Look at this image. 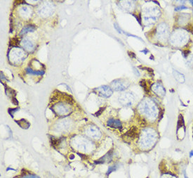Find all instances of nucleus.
<instances>
[{
    "mask_svg": "<svg viewBox=\"0 0 193 178\" xmlns=\"http://www.w3.org/2000/svg\"><path fill=\"white\" fill-rule=\"evenodd\" d=\"M140 84H141V86L143 87V88L144 89L145 92H149V90H148V86H147V84H146V81H145V80H141V81L140 82Z\"/></svg>",
    "mask_w": 193,
    "mask_h": 178,
    "instance_id": "8",
    "label": "nucleus"
},
{
    "mask_svg": "<svg viewBox=\"0 0 193 178\" xmlns=\"http://www.w3.org/2000/svg\"><path fill=\"white\" fill-rule=\"evenodd\" d=\"M125 136L128 137H129L130 139H134V138H136L138 137V130L136 129V128H131L130 130H129L126 133Z\"/></svg>",
    "mask_w": 193,
    "mask_h": 178,
    "instance_id": "3",
    "label": "nucleus"
},
{
    "mask_svg": "<svg viewBox=\"0 0 193 178\" xmlns=\"http://www.w3.org/2000/svg\"><path fill=\"white\" fill-rule=\"evenodd\" d=\"M13 103L16 104V105H18V101H17V99L15 98V97H13Z\"/></svg>",
    "mask_w": 193,
    "mask_h": 178,
    "instance_id": "17",
    "label": "nucleus"
},
{
    "mask_svg": "<svg viewBox=\"0 0 193 178\" xmlns=\"http://www.w3.org/2000/svg\"><path fill=\"white\" fill-rule=\"evenodd\" d=\"M192 138H193V129H192Z\"/></svg>",
    "mask_w": 193,
    "mask_h": 178,
    "instance_id": "22",
    "label": "nucleus"
},
{
    "mask_svg": "<svg viewBox=\"0 0 193 178\" xmlns=\"http://www.w3.org/2000/svg\"><path fill=\"white\" fill-rule=\"evenodd\" d=\"M114 28H115L116 29H117V30H118V31H119V33H121V32H122V30H121V29H120V28H119V27H118V25H117V24H116V23H115V24H114Z\"/></svg>",
    "mask_w": 193,
    "mask_h": 178,
    "instance_id": "15",
    "label": "nucleus"
},
{
    "mask_svg": "<svg viewBox=\"0 0 193 178\" xmlns=\"http://www.w3.org/2000/svg\"><path fill=\"white\" fill-rule=\"evenodd\" d=\"M117 166H116V165H114V166H111L109 167V169H108V170H107V174H110L111 172H113V171L114 170H117Z\"/></svg>",
    "mask_w": 193,
    "mask_h": 178,
    "instance_id": "9",
    "label": "nucleus"
},
{
    "mask_svg": "<svg viewBox=\"0 0 193 178\" xmlns=\"http://www.w3.org/2000/svg\"><path fill=\"white\" fill-rule=\"evenodd\" d=\"M26 72L28 73H30V74L32 75H43L44 73V71H35L30 68H26Z\"/></svg>",
    "mask_w": 193,
    "mask_h": 178,
    "instance_id": "6",
    "label": "nucleus"
},
{
    "mask_svg": "<svg viewBox=\"0 0 193 178\" xmlns=\"http://www.w3.org/2000/svg\"><path fill=\"white\" fill-rule=\"evenodd\" d=\"M187 7L184 6H177L176 8H175V11H180V10L183 9H187Z\"/></svg>",
    "mask_w": 193,
    "mask_h": 178,
    "instance_id": "12",
    "label": "nucleus"
},
{
    "mask_svg": "<svg viewBox=\"0 0 193 178\" xmlns=\"http://www.w3.org/2000/svg\"><path fill=\"white\" fill-rule=\"evenodd\" d=\"M173 75L175 79L176 80L178 83H183L184 82H185V77H184V75H183L182 73H179L178 71L173 70Z\"/></svg>",
    "mask_w": 193,
    "mask_h": 178,
    "instance_id": "4",
    "label": "nucleus"
},
{
    "mask_svg": "<svg viewBox=\"0 0 193 178\" xmlns=\"http://www.w3.org/2000/svg\"><path fill=\"white\" fill-rule=\"evenodd\" d=\"M20 178H40V177H39L38 176L35 175V174H28V175H25L24 176V177Z\"/></svg>",
    "mask_w": 193,
    "mask_h": 178,
    "instance_id": "10",
    "label": "nucleus"
},
{
    "mask_svg": "<svg viewBox=\"0 0 193 178\" xmlns=\"http://www.w3.org/2000/svg\"><path fill=\"white\" fill-rule=\"evenodd\" d=\"M36 29V28L34 25H27L26 27H25L23 30H21V32H20V35H23V34L26 33V32H33L35 31V30Z\"/></svg>",
    "mask_w": 193,
    "mask_h": 178,
    "instance_id": "5",
    "label": "nucleus"
},
{
    "mask_svg": "<svg viewBox=\"0 0 193 178\" xmlns=\"http://www.w3.org/2000/svg\"><path fill=\"white\" fill-rule=\"evenodd\" d=\"M112 150H111L110 152L107 153L106 155L103 156L102 158H100L99 160L95 161V163H103L105 162H110L112 160Z\"/></svg>",
    "mask_w": 193,
    "mask_h": 178,
    "instance_id": "1",
    "label": "nucleus"
},
{
    "mask_svg": "<svg viewBox=\"0 0 193 178\" xmlns=\"http://www.w3.org/2000/svg\"><path fill=\"white\" fill-rule=\"evenodd\" d=\"M18 43H19V40L17 38L11 39V41H10V45L13 46V47H17Z\"/></svg>",
    "mask_w": 193,
    "mask_h": 178,
    "instance_id": "7",
    "label": "nucleus"
},
{
    "mask_svg": "<svg viewBox=\"0 0 193 178\" xmlns=\"http://www.w3.org/2000/svg\"><path fill=\"white\" fill-rule=\"evenodd\" d=\"M133 16L134 17H136V18L137 19V20L138 21V23L140 24H141V15H138V16H136V14H133Z\"/></svg>",
    "mask_w": 193,
    "mask_h": 178,
    "instance_id": "13",
    "label": "nucleus"
},
{
    "mask_svg": "<svg viewBox=\"0 0 193 178\" xmlns=\"http://www.w3.org/2000/svg\"><path fill=\"white\" fill-rule=\"evenodd\" d=\"M128 54H129V56H130L131 58H136V55H135L134 53L129 52H128Z\"/></svg>",
    "mask_w": 193,
    "mask_h": 178,
    "instance_id": "16",
    "label": "nucleus"
},
{
    "mask_svg": "<svg viewBox=\"0 0 193 178\" xmlns=\"http://www.w3.org/2000/svg\"><path fill=\"white\" fill-rule=\"evenodd\" d=\"M103 110H104L103 108H102V109H100V110L98 111V112L95 113V116H99L100 115V114H101V113L102 112V111H103Z\"/></svg>",
    "mask_w": 193,
    "mask_h": 178,
    "instance_id": "14",
    "label": "nucleus"
},
{
    "mask_svg": "<svg viewBox=\"0 0 193 178\" xmlns=\"http://www.w3.org/2000/svg\"><path fill=\"white\" fill-rule=\"evenodd\" d=\"M162 178H177V177H176L175 176L172 175V174H165L162 176Z\"/></svg>",
    "mask_w": 193,
    "mask_h": 178,
    "instance_id": "11",
    "label": "nucleus"
},
{
    "mask_svg": "<svg viewBox=\"0 0 193 178\" xmlns=\"http://www.w3.org/2000/svg\"><path fill=\"white\" fill-rule=\"evenodd\" d=\"M141 52H143V53H145V54H147V53L148 52V49H145V50H143V51H141Z\"/></svg>",
    "mask_w": 193,
    "mask_h": 178,
    "instance_id": "20",
    "label": "nucleus"
},
{
    "mask_svg": "<svg viewBox=\"0 0 193 178\" xmlns=\"http://www.w3.org/2000/svg\"><path fill=\"white\" fill-rule=\"evenodd\" d=\"M188 52H187V50H186V51H185V52H183V56H185V57H186V56H187V54H188Z\"/></svg>",
    "mask_w": 193,
    "mask_h": 178,
    "instance_id": "18",
    "label": "nucleus"
},
{
    "mask_svg": "<svg viewBox=\"0 0 193 178\" xmlns=\"http://www.w3.org/2000/svg\"><path fill=\"white\" fill-rule=\"evenodd\" d=\"M192 156H193V150L191 151L190 153V157L191 158V157H192Z\"/></svg>",
    "mask_w": 193,
    "mask_h": 178,
    "instance_id": "19",
    "label": "nucleus"
},
{
    "mask_svg": "<svg viewBox=\"0 0 193 178\" xmlns=\"http://www.w3.org/2000/svg\"><path fill=\"white\" fill-rule=\"evenodd\" d=\"M107 126L112 128H122V123L119 120L111 118L107 121Z\"/></svg>",
    "mask_w": 193,
    "mask_h": 178,
    "instance_id": "2",
    "label": "nucleus"
},
{
    "mask_svg": "<svg viewBox=\"0 0 193 178\" xmlns=\"http://www.w3.org/2000/svg\"><path fill=\"white\" fill-rule=\"evenodd\" d=\"M190 2L191 4H192V6H193V1H190Z\"/></svg>",
    "mask_w": 193,
    "mask_h": 178,
    "instance_id": "21",
    "label": "nucleus"
}]
</instances>
